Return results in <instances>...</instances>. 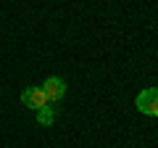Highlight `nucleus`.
I'll use <instances>...</instances> for the list:
<instances>
[{"label":"nucleus","instance_id":"nucleus-1","mask_svg":"<svg viewBox=\"0 0 158 148\" xmlns=\"http://www.w3.org/2000/svg\"><path fill=\"white\" fill-rule=\"evenodd\" d=\"M135 106H137V111L145 114V116H158V87H145V90L135 98Z\"/></svg>","mask_w":158,"mask_h":148},{"label":"nucleus","instance_id":"nucleus-3","mask_svg":"<svg viewBox=\"0 0 158 148\" xmlns=\"http://www.w3.org/2000/svg\"><path fill=\"white\" fill-rule=\"evenodd\" d=\"M21 103L27 108H32V111H40V108L48 106V95L42 93V87H27L21 93Z\"/></svg>","mask_w":158,"mask_h":148},{"label":"nucleus","instance_id":"nucleus-2","mask_svg":"<svg viewBox=\"0 0 158 148\" xmlns=\"http://www.w3.org/2000/svg\"><path fill=\"white\" fill-rule=\"evenodd\" d=\"M42 93L48 95V103H58L66 95V82H63L61 77H48V80L42 82Z\"/></svg>","mask_w":158,"mask_h":148},{"label":"nucleus","instance_id":"nucleus-4","mask_svg":"<svg viewBox=\"0 0 158 148\" xmlns=\"http://www.w3.org/2000/svg\"><path fill=\"white\" fill-rule=\"evenodd\" d=\"M53 119H56V111H53V106H45V108H40V111H37V124L50 127Z\"/></svg>","mask_w":158,"mask_h":148}]
</instances>
